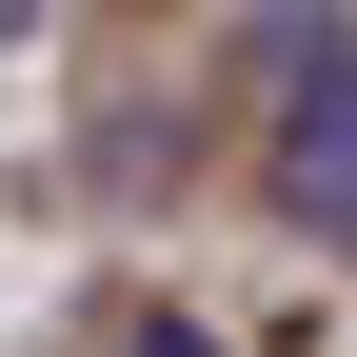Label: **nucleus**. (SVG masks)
<instances>
[{
  "label": "nucleus",
  "mask_w": 357,
  "mask_h": 357,
  "mask_svg": "<svg viewBox=\"0 0 357 357\" xmlns=\"http://www.w3.org/2000/svg\"><path fill=\"white\" fill-rule=\"evenodd\" d=\"M258 79H278V199L357 238V20H258Z\"/></svg>",
  "instance_id": "f257e3e1"
},
{
  "label": "nucleus",
  "mask_w": 357,
  "mask_h": 357,
  "mask_svg": "<svg viewBox=\"0 0 357 357\" xmlns=\"http://www.w3.org/2000/svg\"><path fill=\"white\" fill-rule=\"evenodd\" d=\"M139 357H218V337H199V318H139Z\"/></svg>",
  "instance_id": "f03ea898"
}]
</instances>
